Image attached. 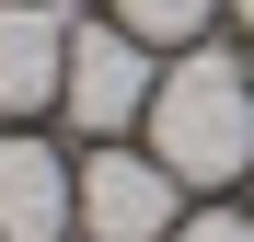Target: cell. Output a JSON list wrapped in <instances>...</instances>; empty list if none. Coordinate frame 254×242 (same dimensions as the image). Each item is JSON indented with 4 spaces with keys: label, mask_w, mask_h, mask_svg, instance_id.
<instances>
[{
    "label": "cell",
    "mask_w": 254,
    "mask_h": 242,
    "mask_svg": "<svg viewBox=\"0 0 254 242\" xmlns=\"http://www.w3.org/2000/svg\"><path fill=\"white\" fill-rule=\"evenodd\" d=\"M139 127H150V161L174 185H231L254 161V69L220 58V47H185L162 69V93H150Z\"/></svg>",
    "instance_id": "1"
},
{
    "label": "cell",
    "mask_w": 254,
    "mask_h": 242,
    "mask_svg": "<svg viewBox=\"0 0 254 242\" xmlns=\"http://www.w3.org/2000/svg\"><path fill=\"white\" fill-rule=\"evenodd\" d=\"M150 93H162V69H150V47H139L127 23H69V81H58L69 127L116 139V127H139V115H150Z\"/></svg>",
    "instance_id": "2"
},
{
    "label": "cell",
    "mask_w": 254,
    "mask_h": 242,
    "mask_svg": "<svg viewBox=\"0 0 254 242\" xmlns=\"http://www.w3.org/2000/svg\"><path fill=\"white\" fill-rule=\"evenodd\" d=\"M174 208H185V185L162 173L150 150H116L104 139L93 161H81V231H93V242H174L185 231Z\"/></svg>",
    "instance_id": "3"
},
{
    "label": "cell",
    "mask_w": 254,
    "mask_h": 242,
    "mask_svg": "<svg viewBox=\"0 0 254 242\" xmlns=\"http://www.w3.org/2000/svg\"><path fill=\"white\" fill-rule=\"evenodd\" d=\"M81 231V173L47 139H0V242H69Z\"/></svg>",
    "instance_id": "4"
},
{
    "label": "cell",
    "mask_w": 254,
    "mask_h": 242,
    "mask_svg": "<svg viewBox=\"0 0 254 242\" xmlns=\"http://www.w3.org/2000/svg\"><path fill=\"white\" fill-rule=\"evenodd\" d=\"M58 81H69V12L0 0V115H47Z\"/></svg>",
    "instance_id": "5"
},
{
    "label": "cell",
    "mask_w": 254,
    "mask_h": 242,
    "mask_svg": "<svg viewBox=\"0 0 254 242\" xmlns=\"http://www.w3.org/2000/svg\"><path fill=\"white\" fill-rule=\"evenodd\" d=\"M208 12H220V0H116V23L139 35V47H196Z\"/></svg>",
    "instance_id": "6"
},
{
    "label": "cell",
    "mask_w": 254,
    "mask_h": 242,
    "mask_svg": "<svg viewBox=\"0 0 254 242\" xmlns=\"http://www.w3.org/2000/svg\"><path fill=\"white\" fill-rule=\"evenodd\" d=\"M174 242H254V219H243V208H196Z\"/></svg>",
    "instance_id": "7"
},
{
    "label": "cell",
    "mask_w": 254,
    "mask_h": 242,
    "mask_svg": "<svg viewBox=\"0 0 254 242\" xmlns=\"http://www.w3.org/2000/svg\"><path fill=\"white\" fill-rule=\"evenodd\" d=\"M231 12H243V23H254V0H231Z\"/></svg>",
    "instance_id": "8"
}]
</instances>
